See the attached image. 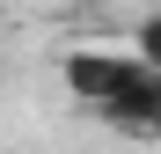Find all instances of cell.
I'll use <instances>...</instances> for the list:
<instances>
[{"mask_svg":"<svg viewBox=\"0 0 161 154\" xmlns=\"http://www.w3.org/2000/svg\"><path fill=\"white\" fill-rule=\"evenodd\" d=\"M139 73H147L139 51H132V59H125V51H73V59H66V88H73L80 103H95V110H103V103L125 95Z\"/></svg>","mask_w":161,"mask_h":154,"instance_id":"cell-1","label":"cell"},{"mask_svg":"<svg viewBox=\"0 0 161 154\" xmlns=\"http://www.w3.org/2000/svg\"><path fill=\"white\" fill-rule=\"evenodd\" d=\"M132 51H139L147 66H161V15H154V22H139V44H132Z\"/></svg>","mask_w":161,"mask_h":154,"instance_id":"cell-2","label":"cell"}]
</instances>
